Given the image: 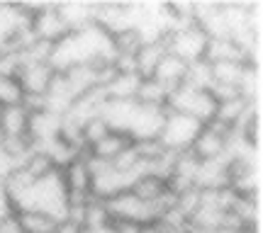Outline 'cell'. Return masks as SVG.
<instances>
[{
    "label": "cell",
    "mask_w": 263,
    "mask_h": 233,
    "mask_svg": "<svg viewBox=\"0 0 263 233\" xmlns=\"http://www.w3.org/2000/svg\"><path fill=\"white\" fill-rule=\"evenodd\" d=\"M166 49H168L171 56L180 58L183 63H200L205 61V51H207V41L210 37L205 34V29L200 27L197 22H190V25H183V27L173 29L166 34Z\"/></svg>",
    "instance_id": "6da1fadb"
},
{
    "label": "cell",
    "mask_w": 263,
    "mask_h": 233,
    "mask_svg": "<svg viewBox=\"0 0 263 233\" xmlns=\"http://www.w3.org/2000/svg\"><path fill=\"white\" fill-rule=\"evenodd\" d=\"M166 110L188 114L200 124H210L215 119L217 102L210 90H200V88H190V85H180L168 95V104Z\"/></svg>",
    "instance_id": "7a4b0ae2"
},
{
    "label": "cell",
    "mask_w": 263,
    "mask_h": 233,
    "mask_svg": "<svg viewBox=\"0 0 263 233\" xmlns=\"http://www.w3.org/2000/svg\"><path fill=\"white\" fill-rule=\"evenodd\" d=\"M200 129H202V124L195 121L193 117L166 110L163 126H161V134H159V143L168 153H183V151H190Z\"/></svg>",
    "instance_id": "3957f363"
},
{
    "label": "cell",
    "mask_w": 263,
    "mask_h": 233,
    "mask_svg": "<svg viewBox=\"0 0 263 233\" xmlns=\"http://www.w3.org/2000/svg\"><path fill=\"white\" fill-rule=\"evenodd\" d=\"M107 214L112 221H124V224H137V226H146V224H154L159 214H156V209L154 204H146V202H141L137 195H132L129 189H124L120 195L110 197L107 202Z\"/></svg>",
    "instance_id": "277c9868"
},
{
    "label": "cell",
    "mask_w": 263,
    "mask_h": 233,
    "mask_svg": "<svg viewBox=\"0 0 263 233\" xmlns=\"http://www.w3.org/2000/svg\"><path fill=\"white\" fill-rule=\"evenodd\" d=\"M61 180H64L66 195H68V204L73 202H88L90 199V180H93V170H90V158L88 153L76 156L68 165L59 170Z\"/></svg>",
    "instance_id": "5b68a950"
},
{
    "label": "cell",
    "mask_w": 263,
    "mask_h": 233,
    "mask_svg": "<svg viewBox=\"0 0 263 233\" xmlns=\"http://www.w3.org/2000/svg\"><path fill=\"white\" fill-rule=\"evenodd\" d=\"M29 27H32V34L34 39L39 41H47V44H59L64 37L71 34V29L68 25L64 22V17L59 15L57 10V3H44L42 8L32 15V22H29Z\"/></svg>",
    "instance_id": "8992f818"
},
{
    "label": "cell",
    "mask_w": 263,
    "mask_h": 233,
    "mask_svg": "<svg viewBox=\"0 0 263 233\" xmlns=\"http://www.w3.org/2000/svg\"><path fill=\"white\" fill-rule=\"evenodd\" d=\"M227 141H229V129L217 124V121H210V124H202V129L197 131L195 141L190 146V153L200 163L202 160H217L227 156Z\"/></svg>",
    "instance_id": "52a82bcc"
},
{
    "label": "cell",
    "mask_w": 263,
    "mask_h": 233,
    "mask_svg": "<svg viewBox=\"0 0 263 233\" xmlns=\"http://www.w3.org/2000/svg\"><path fill=\"white\" fill-rule=\"evenodd\" d=\"M54 68L49 63H25L15 71L20 88L25 93V100H44L51 78H54Z\"/></svg>",
    "instance_id": "ba28073f"
},
{
    "label": "cell",
    "mask_w": 263,
    "mask_h": 233,
    "mask_svg": "<svg viewBox=\"0 0 263 233\" xmlns=\"http://www.w3.org/2000/svg\"><path fill=\"white\" fill-rule=\"evenodd\" d=\"M132 146H134V139H132V136L122 134V131H112V129H110L100 141H95V143L85 151V153H88V158H90V160L115 163V160L120 158L122 153H127Z\"/></svg>",
    "instance_id": "9c48e42d"
},
{
    "label": "cell",
    "mask_w": 263,
    "mask_h": 233,
    "mask_svg": "<svg viewBox=\"0 0 263 233\" xmlns=\"http://www.w3.org/2000/svg\"><path fill=\"white\" fill-rule=\"evenodd\" d=\"M29 110L25 104H12L0 110V139H27Z\"/></svg>",
    "instance_id": "30bf717a"
},
{
    "label": "cell",
    "mask_w": 263,
    "mask_h": 233,
    "mask_svg": "<svg viewBox=\"0 0 263 233\" xmlns=\"http://www.w3.org/2000/svg\"><path fill=\"white\" fill-rule=\"evenodd\" d=\"M185 75H188V63H183L180 58L166 54V56L161 58V63L156 66V71L151 73V78L159 85H163L168 93H173L176 88H180V85L185 83Z\"/></svg>",
    "instance_id": "8fae6325"
},
{
    "label": "cell",
    "mask_w": 263,
    "mask_h": 233,
    "mask_svg": "<svg viewBox=\"0 0 263 233\" xmlns=\"http://www.w3.org/2000/svg\"><path fill=\"white\" fill-rule=\"evenodd\" d=\"M168 54L166 49V39H154V41H144L141 49L134 54V66H137V73L141 78H151V73L156 71V66L161 63V58Z\"/></svg>",
    "instance_id": "7c38bea8"
},
{
    "label": "cell",
    "mask_w": 263,
    "mask_h": 233,
    "mask_svg": "<svg viewBox=\"0 0 263 233\" xmlns=\"http://www.w3.org/2000/svg\"><path fill=\"white\" fill-rule=\"evenodd\" d=\"M57 10L71 32L95 25V3H57Z\"/></svg>",
    "instance_id": "4fadbf2b"
},
{
    "label": "cell",
    "mask_w": 263,
    "mask_h": 233,
    "mask_svg": "<svg viewBox=\"0 0 263 233\" xmlns=\"http://www.w3.org/2000/svg\"><path fill=\"white\" fill-rule=\"evenodd\" d=\"M141 75L139 73H115L105 80L103 90L107 100H134L139 90Z\"/></svg>",
    "instance_id": "5bb4252c"
},
{
    "label": "cell",
    "mask_w": 263,
    "mask_h": 233,
    "mask_svg": "<svg viewBox=\"0 0 263 233\" xmlns=\"http://www.w3.org/2000/svg\"><path fill=\"white\" fill-rule=\"evenodd\" d=\"M205 61L207 63H224V61H246L244 49L236 44L234 39L229 37H212L207 41V51H205ZM249 63V61H246Z\"/></svg>",
    "instance_id": "9a60e30c"
},
{
    "label": "cell",
    "mask_w": 263,
    "mask_h": 233,
    "mask_svg": "<svg viewBox=\"0 0 263 233\" xmlns=\"http://www.w3.org/2000/svg\"><path fill=\"white\" fill-rule=\"evenodd\" d=\"M246 68H249L246 61L210 63V71H212V85H224V88H234V90H239V85H241V80H244Z\"/></svg>",
    "instance_id": "2e32d148"
},
{
    "label": "cell",
    "mask_w": 263,
    "mask_h": 233,
    "mask_svg": "<svg viewBox=\"0 0 263 233\" xmlns=\"http://www.w3.org/2000/svg\"><path fill=\"white\" fill-rule=\"evenodd\" d=\"M168 90L159 85L154 78H141L139 83V90H137V102L139 104H146V107H159V110H166L168 104Z\"/></svg>",
    "instance_id": "e0dca14e"
},
{
    "label": "cell",
    "mask_w": 263,
    "mask_h": 233,
    "mask_svg": "<svg viewBox=\"0 0 263 233\" xmlns=\"http://www.w3.org/2000/svg\"><path fill=\"white\" fill-rule=\"evenodd\" d=\"M20 226L25 233H54L57 219L44 211H15Z\"/></svg>",
    "instance_id": "ac0fdd59"
},
{
    "label": "cell",
    "mask_w": 263,
    "mask_h": 233,
    "mask_svg": "<svg viewBox=\"0 0 263 233\" xmlns=\"http://www.w3.org/2000/svg\"><path fill=\"white\" fill-rule=\"evenodd\" d=\"M110 37H112L115 56H134L144 44V37L134 27H127L122 32H117V34H110Z\"/></svg>",
    "instance_id": "d6986e66"
},
{
    "label": "cell",
    "mask_w": 263,
    "mask_h": 233,
    "mask_svg": "<svg viewBox=\"0 0 263 233\" xmlns=\"http://www.w3.org/2000/svg\"><path fill=\"white\" fill-rule=\"evenodd\" d=\"M25 102V93L20 88L17 78L10 73H0V110L3 107H12V104Z\"/></svg>",
    "instance_id": "ffe728a7"
},
{
    "label": "cell",
    "mask_w": 263,
    "mask_h": 233,
    "mask_svg": "<svg viewBox=\"0 0 263 233\" xmlns=\"http://www.w3.org/2000/svg\"><path fill=\"white\" fill-rule=\"evenodd\" d=\"M110 131V126H107V121L103 119V117H93V119L83 121V126H81V134H83V143H85V151L93 146L95 141H100Z\"/></svg>",
    "instance_id": "44dd1931"
},
{
    "label": "cell",
    "mask_w": 263,
    "mask_h": 233,
    "mask_svg": "<svg viewBox=\"0 0 263 233\" xmlns=\"http://www.w3.org/2000/svg\"><path fill=\"white\" fill-rule=\"evenodd\" d=\"M0 233H25V231H22V226H20L17 216L10 214V216H5V219H0Z\"/></svg>",
    "instance_id": "7402d4cb"
},
{
    "label": "cell",
    "mask_w": 263,
    "mask_h": 233,
    "mask_svg": "<svg viewBox=\"0 0 263 233\" xmlns=\"http://www.w3.org/2000/svg\"><path fill=\"white\" fill-rule=\"evenodd\" d=\"M81 231H83V226L76 224L73 219H59L57 228H54V233H81Z\"/></svg>",
    "instance_id": "603a6c76"
},
{
    "label": "cell",
    "mask_w": 263,
    "mask_h": 233,
    "mask_svg": "<svg viewBox=\"0 0 263 233\" xmlns=\"http://www.w3.org/2000/svg\"><path fill=\"white\" fill-rule=\"evenodd\" d=\"M139 233H163V231H161L156 224H146V226H141L139 228Z\"/></svg>",
    "instance_id": "cb8c5ba5"
},
{
    "label": "cell",
    "mask_w": 263,
    "mask_h": 233,
    "mask_svg": "<svg viewBox=\"0 0 263 233\" xmlns=\"http://www.w3.org/2000/svg\"><path fill=\"white\" fill-rule=\"evenodd\" d=\"M81 233H107V231H90V228H83Z\"/></svg>",
    "instance_id": "d4e9b609"
},
{
    "label": "cell",
    "mask_w": 263,
    "mask_h": 233,
    "mask_svg": "<svg viewBox=\"0 0 263 233\" xmlns=\"http://www.w3.org/2000/svg\"><path fill=\"white\" fill-rule=\"evenodd\" d=\"M180 233H193V228H185V231H180Z\"/></svg>",
    "instance_id": "484cf974"
}]
</instances>
